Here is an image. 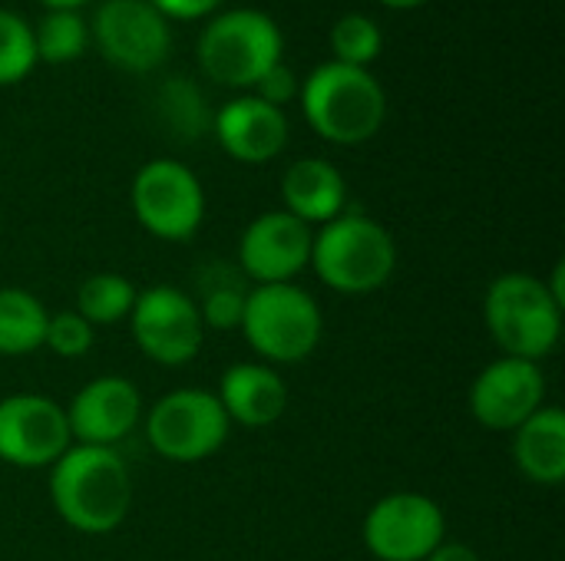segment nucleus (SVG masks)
<instances>
[{
    "mask_svg": "<svg viewBox=\"0 0 565 561\" xmlns=\"http://www.w3.org/2000/svg\"><path fill=\"white\" fill-rule=\"evenodd\" d=\"M245 288L238 281H218V284H205L202 291V324L212 331H235L242 324V311H245Z\"/></svg>",
    "mask_w": 565,
    "mask_h": 561,
    "instance_id": "nucleus-26",
    "label": "nucleus"
},
{
    "mask_svg": "<svg viewBox=\"0 0 565 561\" xmlns=\"http://www.w3.org/2000/svg\"><path fill=\"white\" fill-rule=\"evenodd\" d=\"M136 288L129 278L113 274V271H99L89 274L79 291H76V314L89 324V327H109L116 321H129V311L136 304Z\"/></svg>",
    "mask_w": 565,
    "mask_h": 561,
    "instance_id": "nucleus-21",
    "label": "nucleus"
},
{
    "mask_svg": "<svg viewBox=\"0 0 565 561\" xmlns=\"http://www.w3.org/2000/svg\"><path fill=\"white\" fill-rule=\"evenodd\" d=\"M311 228L288 212L258 215L238 241V268L255 284H291L311 265Z\"/></svg>",
    "mask_w": 565,
    "mask_h": 561,
    "instance_id": "nucleus-14",
    "label": "nucleus"
},
{
    "mask_svg": "<svg viewBox=\"0 0 565 561\" xmlns=\"http://www.w3.org/2000/svg\"><path fill=\"white\" fill-rule=\"evenodd\" d=\"M46 308L23 288H0V357H26L43 347Z\"/></svg>",
    "mask_w": 565,
    "mask_h": 561,
    "instance_id": "nucleus-20",
    "label": "nucleus"
},
{
    "mask_svg": "<svg viewBox=\"0 0 565 561\" xmlns=\"http://www.w3.org/2000/svg\"><path fill=\"white\" fill-rule=\"evenodd\" d=\"M93 40L109 63L129 73L162 66L172 50L169 23L149 0H106L93 17Z\"/></svg>",
    "mask_w": 565,
    "mask_h": 561,
    "instance_id": "nucleus-12",
    "label": "nucleus"
},
{
    "mask_svg": "<svg viewBox=\"0 0 565 561\" xmlns=\"http://www.w3.org/2000/svg\"><path fill=\"white\" fill-rule=\"evenodd\" d=\"M238 331L271 364H298L321 344V308L298 284H255L245 294Z\"/></svg>",
    "mask_w": 565,
    "mask_h": 561,
    "instance_id": "nucleus-5",
    "label": "nucleus"
},
{
    "mask_svg": "<svg viewBox=\"0 0 565 561\" xmlns=\"http://www.w3.org/2000/svg\"><path fill=\"white\" fill-rule=\"evenodd\" d=\"M281 30L265 10H228L199 36V66L222 86H255L281 63Z\"/></svg>",
    "mask_w": 565,
    "mask_h": 561,
    "instance_id": "nucleus-6",
    "label": "nucleus"
},
{
    "mask_svg": "<svg viewBox=\"0 0 565 561\" xmlns=\"http://www.w3.org/2000/svg\"><path fill=\"white\" fill-rule=\"evenodd\" d=\"M43 347H50L56 357L76 360V357L89 354V347H93V327H89L76 311L50 314V317H46Z\"/></svg>",
    "mask_w": 565,
    "mask_h": 561,
    "instance_id": "nucleus-27",
    "label": "nucleus"
},
{
    "mask_svg": "<svg viewBox=\"0 0 565 561\" xmlns=\"http://www.w3.org/2000/svg\"><path fill=\"white\" fill-rule=\"evenodd\" d=\"M546 380L540 364L520 357H500L487 364L470 387V413L483 430L513 433L536 410H543Z\"/></svg>",
    "mask_w": 565,
    "mask_h": 561,
    "instance_id": "nucleus-13",
    "label": "nucleus"
},
{
    "mask_svg": "<svg viewBox=\"0 0 565 561\" xmlns=\"http://www.w3.org/2000/svg\"><path fill=\"white\" fill-rule=\"evenodd\" d=\"M228 417L215 393L182 387L159 397L146 417L149 446L169 463H202L228 440Z\"/></svg>",
    "mask_w": 565,
    "mask_h": 561,
    "instance_id": "nucleus-7",
    "label": "nucleus"
},
{
    "mask_svg": "<svg viewBox=\"0 0 565 561\" xmlns=\"http://www.w3.org/2000/svg\"><path fill=\"white\" fill-rule=\"evenodd\" d=\"M36 63V46H33V26L0 7V86L20 83Z\"/></svg>",
    "mask_w": 565,
    "mask_h": 561,
    "instance_id": "nucleus-25",
    "label": "nucleus"
},
{
    "mask_svg": "<svg viewBox=\"0 0 565 561\" xmlns=\"http://www.w3.org/2000/svg\"><path fill=\"white\" fill-rule=\"evenodd\" d=\"M444 536V509L424 493H391L364 516V546L377 561H424Z\"/></svg>",
    "mask_w": 565,
    "mask_h": 561,
    "instance_id": "nucleus-10",
    "label": "nucleus"
},
{
    "mask_svg": "<svg viewBox=\"0 0 565 561\" xmlns=\"http://www.w3.org/2000/svg\"><path fill=\"white\" fill-rule=\"evenodd\" d=\"M156 112L179 139H199L212 126L202 89L185 76H172L156 89Z\"/></svg>",
    "mask_w": 565,
    "mask_h": 561,
    "instance_id": "nucleus-22",
    "label": "nucleus"
},
{
    "mask_svg": "<svg viewBox=\"0 0 565 561\" xmlns=\"http://www.w3.org/2000/svg\"><path fill=\"white\" fill-rule=\"evenodd\" d=\"M50 503L76 532H116L132 506L126 460L109 446H70L50 470Z\"/></svg>",
    "mask_w": 565,
    "mask_h": 561,
    "instance_id": "nucleus-1",
    "label": "nucleus"
},
{
    "mask_svg": "<svg viewBox=\"0 0 565 561\" xmlns=\"http://www.w3.org/2000/svg\"><path fill=\"white\" fill-rule=\"evenodd\" d=\"M136 222L162 238V241H185L199 231L205 218V192L195 172L175 159H152L146 162L129 188Z\"/></svg>",
    "mask_w": 565,
    "mask_h": 561,
    "instance_id": "nucleus-8",
    "label": "nucleus"
},
{
    "mask_svg": "<svg viewBox=\"0 0 565 561\" xmlns=\"http://www.w3.org/2000/svg\"><path fill=\"white\" fill-rule=\"evenodd\" d=\"M377 3L394 7V10H411V7H420V3H427V0H377Z\"/></svg>",
    "mask_w": 565,
    "mask_h": 561,
    "instance_id": "nucleus-32",
    "label": "nucleus"
},
{
    "mask_svg": "<svg viewBox=\"0 0 565 561\" xmlns=\"http://www.w3.org/2000/svg\"><path fill=\"white\" fill-rule=\"evenodd\" d=\"M301 106L311 129L334 145H361L374 139L387 116L384 86L364 66L321 63L301 86Z\"/></svg>",
    "mask_w": 565,
    "mask_h": 561,
    "instance_id": "nucleus-2",
    "label": "nucleus"
},
{
    "mask_svg": "<svg viewBox=\"0 0 565 561\" xmlns=\"http://www.w3.org/2000/svg\"><path fill=\"white\" fill-rule=\"evenodd\" d=\"M424 561H483L470 546H460V542H444L440 549H434Z\"/></svg>",
    "mask_w": 565,
    "mask_h": 561,
    "instance_id": "nucleus-30",
    "label": "nucleus"
},
{
    "mask_svg": "<svg viewBox=\"0 0 565 561\" xmlns=\"http://www.w3.org/2000/svg\"><path fill=\"white\" fill-rule=\"evenodd\" d=\"M66 410L43 393H10L0 400V460L17 470L53 466L70 450Z\"/></svg>",
    "mask_w": 565,
    "mask_h": 561,
    "instance_id": "nucleus-11",
    "label": "nucleus"
},
{
    "mask_svg": "<svg viewBox=\"0 0 565 561\" xmlns=\"http://www.w3.org/2000/svg\"><path fill=\"white\" fill-rule=\"evenodd\" d=\"M212 129L222 142V149L248 165L271 162L288 145V119L278 106L258 99V96H238L222 106V112L212 119Z\"/></svg>",
    "mask_w": 565,
    "mask_h": 561,
    "instance_id": "nucleus-16",
    "label": "nucleus"
},
{
    "mask_svg": "<svg viewBox=\"0 0 565 561\" xmlns=\"http://www.w3.org/2000/svg\"><path fill=\"white\" fill-rule=\"evenodd\" d=\"M162 17H175V20H195L212 13L222 0H149Z\"/></svg>",
    "mask_w": 565,
    "mask_h": 561,
    "instance_id": "nucleus-29",
    "label": "nucleus"
},
{
    "mask_svg": "<svg viewBox=\"0 0 565 561\" xmlns=\"http://www.w3.org/2000/svg\"><path fill=\"white\" fill-rule=\"evenodd\" d=\"M142 420V397L126 377H96L66 407L70 436L79 446H116Z\"/></svg>",
    "mask_w": 565,
    "mask_h": 561,
    "instance_id": "nucleus-15",
    "label": "nucleus"
},
{
    "mask_svg": "<svg viewBox=\"0 0 565 561\" xmlns=\"http://www.w3.org/2000/svg\"><path fill=\"white\" fill-rule=\"evenodd\" d=\"M50 10H76L79 3H86V0H43Z\"/></svg>",
    "mask_w": 565,
    "mask_h": 561,
    "instance_id": "nucleus-31",
    "label": "nucleus"
},
{
    "mask_svg": "<svg viewBox=\"0 0 565 561\" xmlns=\"http://www.w3.org/2000/svg\"><path fill=\"white\" fill-rule=\"evenodd\" d=\"M36 56L46 63H70L86 50V23L76 10H50L33 30Z\"/></svg>",
    "mask_w": 565,
    "mask_h": 561,
    "instance_id": "nucleus-23",
    "label": "nucleus"
},
{
    "mask_svg": "<svg viewBox=\"0 0 565 561\" xmlns=\"http://www.w3.org/2000/svg\"><path fill=\"white\" fill-rule=\"evenodd\" d=\"M129 331L136 347L152 364L182 367L199 354L205 324L195 298L169 284H152L136 294V304L129 311Z\"/></svg>",
    "mask_w": 565,
    "mask_h": 561,
    "instance_id": "nucleus-9",
    "label": "nucleus"
},
{
    "mask_svg": "<svg viewBox=\"0 0 565 561\" xmlns=\"http://www.w3.org/2000/svg\"><path fill=\"white\" fill-rule=\"evenodd\" d=\"M281 198H285V212L311 228V225H328L331 218L344 215L348 185H344V175L328 159L311 155V159H298L285 172Z\"/></svg>",
    "mask_w": 565,
    "mask_h": 561,
    "instance_id": "nucleus-18",
    "label": "nucleus"
},
{
    "mask_svg": "<svg viewBox=\"0 0 565 561\" xmlns=\"http://www.w3.org/2000/svg\"><path fill=\"white\" fill-rule=\"evenodd\" d=\"M218 403L228 417V423L265 430L275 420H281L288 407V387L281 374L268 364H232L222 374Z\"/></svg>",
    "mask_w": 565,
    "mask_h": 561,
    "instance_id": "nucleus-17",
    "label": "nucleus"
},
{
    "mask_svg": "<svg viewBox=\"0 0 565 561\" xmlns=\"http://www.w3.org/2000/svg\"><path fill=\"white\" fill-rule=\"evenodd\" d=\"M311 268L338 294H371L397 268L391 231L367 215H338L311 238Z\"/></svg>",
    "mask_w": 565,
    "mask_h": 561,
    "instance_id": "nucleus-4",
    "label": "nucleus"
},
{
    "mask_svg": "<svg viewBox=\"0 0 565 561\" xmlns=\"http://www.w3.org/2000/svg\"><path fill=\"white\" fill-rule=\"evenodd\" d=\"M483 321L503 357L540 364L559 344L563 304L550 294L543 278L510 271L487 288Z\"/></svg>",
    "mask_w": 565,
    "mask_h": 561,
    "instance_id": "nucleus-3",
    "label": "nucleus"
},
{
    "mask_svg": "<svg viewBox=\"0 0 565 561\" xmlns=\"http://www.w3.org/2000/svg\"><path fill=\"white\" fill-rule=\"evenodd\" d=\"M381 46H384L381 26L364 13H344L331 26V50H334L338 63L367 66L371 60H377Z\"/></svg>",
    "mask_w": 565,
    "mask_h": 561,
    "instance_id": "nucleus-24",
    "label": "nucleus"
},
{
    "mask_svg": "<svg viewBox=\"0 0 565 561\" xmlns=\"http://www.w3.org/2000/svg\"><path fill=\"white\" fill-rule=\"evenodd\" d=\"M255 89H258V99H265V103H271V106L281 109L288 99L298 96V76H295L285 63H275V66L255 83Z\"/></svg>",
    "mask_w": 565,
    "mask_h": 561,
    "instance_id": "nucleus-28",
    "label": "nucleus"
},
{
    "mask_svg": "<svg viewBox=\"0 0 565 561\" xmlns=\"http://www.w3.org/2000/svg\"><path fill=\"white\" fill-rule=\"evenodd\" d=\"M513 460L536 486H563L565 479V413L556 407L536 410L513 430Z\"/></svg>",
    "mask_w": 565,
    "mask_h": 561,
    "instance_id": "nucleus-19",
    "label": "nucleus"
}]
</instances>
